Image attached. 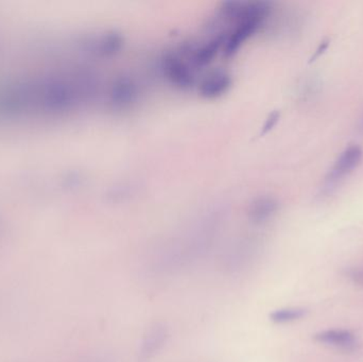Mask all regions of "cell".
Listing matches in <instances>:
<instances>
[{"mask_svg": "<svg viewBox=\"0 0 363 362\" xmlns=\"http://www.w3.org/2000/svg\"><path fill=\"white\" fill-rule=\"evenodd\" d=\"M271 11L272 8L269 2H243L240 12L233 19L235 27L226 34L223 55L228 57L236 55L239 49L264 27Z\"/></svg>", "mask_w": 363, "mask_h": 362, "instance_id": "cell-1", "label": "cell"}, {"mask_svg": "<svg viewBox=\"0 0 363 362\" xmlns=\"http://www.w3.org/2000/svg\"><path fill=\"white\" fill-rule=\"evenodd\" d=\"M260 252L259 242L254 238H241L226 248L222 254V269L228 274H240L255 263Z\"/></svg>", "mask_w": 363, "mask_h": 362, "instance_id": "cell-2", "label": "cell"}, {"mask_svg": "<svg viewBox=\"0 0 363 362\" xmlns=\"http://www.w3.org/2000/svg\"><path fill=\"white\" fill-rule=\"evenodd\" d=\"M161 69L166 80L182 91H187L196 84L194 66L190 64L187 57L177 51H169L163 55Z\"/></svg>", "mask_w": 363, "mask_h": 362, "instance_id": "cell-3", "label": "cell"}, {"mask_svg": "<svg viewBox=\"0 0 363 362\" xmlns=\"http://www.w3.org/2000/svg\"><path fill=\"white\" fill-rule=\"evenodd\" d=\"M362 159V150L357 145L347 147L333 166L324 181L323 191L326 193H332L338 184H340L345 176H349Z\"/></svg>", "mask_w": 363, "mask_h": 362, "instance_id": "cell-4", "label": "cell"}, {"mask_svg": "<svg viewBox=\"0 0 363 362\" xmlns=\"http://www.w3.org/2000/svg\"><path fill=\"white\" fill-rule=\"evenodd\" d=\"M140 97V89L132 77L121 74L117 77L108 91V102L115 111H125L132 108Z\"/></svg>", "mask_w": 363, "mask_h": 362, "instance_id": "cell-5", "label": "cell"}, {"mask_svg": "<svg viewBox=\"0 0 363 362\" xmlns=\"http://www.w3.org/2000/svg\"><path fill=\"white\" fill-rule=\"evenodd\" d=\"M169 329L163 322H157L147 329L138 352V362H151L165 348Z\"/></svg>", "mask_w": 363, "mask_h": 362, "instance_id": "cell-6", "label": "cell"}, {"mask_svg": "<svg viewBox=\"0 0 363 362\" xmlns=\"http://www.w3.org/2000/svg\"><path fill=\"white\" fill-rule=\"evenodd\" d=\"M226 34H217L211 40H207L204 44L198 47H194L188 51L186 55L188 61L194 67L202 68L209 65L215 61L220 52H223L224 42H225Z\"/></svg>", "mask_w": 363, "mask_h": 362, "instance_id": "cell-7", "label": "cell"}, {"mask_svg": "<svg viewBox=\"0 0 363 362\" xmlns=\"http://www.w3.org/2000/svg\"><path fill=\"white\" fill-rule=\"evenodd\" d=\"M233 86V79L224 70H216L207 74L198 84V91L204 99H217L228 93Z\"/></svg>", "mask_w": 363, "mask_h": 362, "instance_id": "cell-8", "label": "cell"}, {"mask_svg": "<svg viewBox=\"0 0 363 362\" xmlns=\"http://www.w3.org/2000/svg\"><path fill=\"white\" fill-rule=\"evenodd\" d=\"M279 203L272 197H259L250 204L247 217L253 225H260L268 222L279 212Z\"/></svg>", "mask_w": 363, "mask_h": 362, "instance_id": "cell-9", "label": "cell"}, {"mask_svg": "<svg viewBox=\"0 0 363 362\" xmlns=\"http://www.w3.org/2000/svg\"><path fill=\"white\" fill-rule=\"evenodd\" d=\"M123 47V38L115 31L104 34L96 42L95 51L99 57H111L121 52Z\"/></svg>", "mask_w": 363, "mask_h": 362, "instance_id": "cell-10", "label": "cell"}, {"mask_svg": "<svg viewBox=\"0 0 363 362\" xmlns=\"http://www.w3.org/2000/svg\"><path fill=\"white\" fill-rule=\"evenodd\" d=\"M315 340L320 344H330V346H347L353 344L355 337L349 331L343 329H332V331L322 332L315 335Z\"/></svg>", "mask_w": 363, "mask_h": 362, "instance_id": "cell-11", "label": "cell"}, {"mask_svg": "<svg viewBox=\"0 0 363 362\" xmlns=\"http://www.w3.org/2000/svg\"><path fill=\"white\" fill-rule=\"evenodd\" d=\"M306 316V310L304 308H281L271 312L270 320L275 324H287L300 320Z\"/></svg>", "mask_w": 363, "mask_h": 362, "instance_id": "cell-12", "label": "cell"}, {"mask_svg": "<svg viewBox=\"0 0 363 362\" xmlns=\"http://www.w3.org/2000/svg\"><path fill=\"white\" fill-rule=\"evenodd\" d=\"M279 117H281V114H279V112H277V111L270 114L264 127H262V134H266L268 133L269 131H271V130L275 127V125H277V121L279 120Z\"/></svg>", "mask_w": 363, "mask_h": 362, "instance_id": "cell-13", "label": "cell"}, {"mask_svg": "<svg viewBox=\"0 0 363 362\" xmlns=\"http://www.w3.org/2000/svg\"><path fill=\"white\" fill-rule=\"evenodd\" d=\"M328 44H330V40H322L321 44L319 45L317 50H315V55H313V57H311V62L315 61L318 57H321V55H323V53L325 52L326 49H328Z\"/></svg>", "mask_w": 363, "mask_h": 362, "instance_id": "cell-14", "label": "cell"}]
</instances>
